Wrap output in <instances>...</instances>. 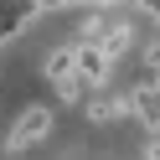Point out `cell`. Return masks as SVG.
Returning <instances> with one entry per match:
<instances>
[{
    "label": "cell",
    "mask_w": 160,
    "mask_h": 160,
    "mask_svg": "<svg viewBox=\"0 0 160 160\" xmlns=\"http://www.w3.org/2000/svg\"><path fill=\"white\" fill-rule=\"evenodd\" d=\"M72 72L83 78V88H88V93H98V88L114 78V62L103 57V47H93V42H78V47H72Z\"/></svg>",
    "instance_id": "obj_2"
},
{
    "label": "cell",
    "mask_w": 160,
    "mask_h": 160,
    "mask_svg": "<svg viewBox=\"0 0 160 160\" xmlns=\"http://www.w3.org/2000/svg\"><path fill=\"white\" fill-rule=\"evenodd\" d=\"M47 134H52V108L31 103V108H21V119L11 124V134H5V150H11V155H26V150H36Z\"/></svg>",
    "instance_id": "obj_1"
},
{
    "label": "cell",
    "mask_w": 160,
    "mask_h": 160,
    "mask_svg": "<svg viewBox=\"0 0 160 160\" xmlns=\"http://www.w3.org/2000/svg\"><path fill=\"white\" fill-rule=\"evenodd\" d=\"M52 88H57L62 103H83V98H88V88H83V78H78V72H67L62 83H52Z\"/></svg>",
    "instance_id": "obj_5"
},
{
    "label": "cell",
    "mask_w": 160,
    "mask_h": 160,
    "mask_svg": "<svg viewBox=\"0 0 160 160\" xmlns=\"http://www.w3.org/2000/svg\"><path fill=\"white\" fill-rule=\"evenodd\" d=\"M83 11H108V5H119V0H78Z\"/></svg>",
    "instance_id": "obj_7"
},
{
    "label": "cell",
    "mask_w": 160,
    "mask_h": 160,
    "mask_svg": "<svg viewBox=\"0 0 160 160\" xmlns=\"http://www.w3.org/2000/svg\"><path fill=\"white\" fill-rule=\"evenodd\" d=\"M83 103H88V119H93V124L129 119V93H119V98H83Z\"/></svg>",
    "instance_id": "obj_3"
},
{
    "label": "cell",
    "mask_w": 160,
    "mask_h": 160,
    "mask_svg": "<svg viewBox=\"0 0 160 160\" xmlns=\"http://www.w3.org/2000/svg\"><path fill=\"white\" fill-rule=\"evenodd\" d=\"M139 5H145V11H150V16L160 21V0H139Z\"/></svg>",
    "instance_id": "obj_9"
},
{
    "label": "cell",
    "mask_w": 160,
    "mask_h": 160,
    "mask_svg": "<svg viewBox=\"0 0 160 160\" xmlns=\"http://www.w3.org/2000/svg\"><path fill=\"white\" fill-rule=\"evenodd\" d=\"M67 5H78V0H36V16H47V11H67Z\"/></svg>",
    "instance_id": "obj_6"
},
{
    "label": "cell",
    "mask_w": 160,
    "mask_h": 160,
    "mask_svg": "<svg viewBox=\"0 0 160 160\" xmlns=\"http://www.w3.org/2000/svg\"><path fill=\"white\" fill-rule=\"evenodd\" d=\"M145 160H160V134H150V145H145Z\"/></svg>",
    "instance_id": "obj_8"
},
{
    "label": "cell",
    "mask_w": 160,
    "mask_h": 160,
    "mask_svg": "<svg viewBox=\"0 0 160 160\" xmlns=\"http://www.w3.org/2000/svg\"><path fill=\"white\" fill-rule=\"evenodd\" d=\"M42 72H47V83H62V78L72 72V47H57V52H47Z\"/></svg>",
    "instance_id": "obj_4"
}]
</instances>
